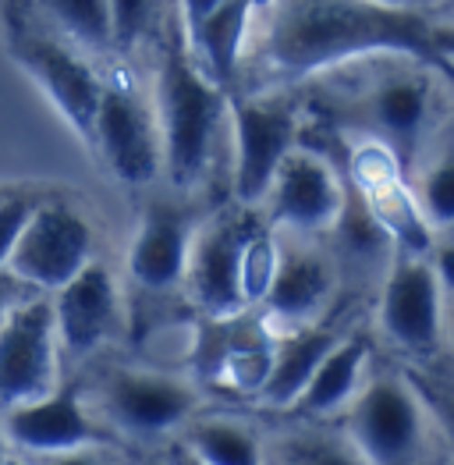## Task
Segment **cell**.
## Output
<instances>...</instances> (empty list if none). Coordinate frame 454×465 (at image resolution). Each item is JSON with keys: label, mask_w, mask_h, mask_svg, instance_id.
Returning a JSON list of instances; mask_svg holds the SVG:
<instances>
[{"label": "cell", "mask_w": 454, "mask_h": 465, "mask_svg": "<svg viewBox=\"0 0 454 465\" xmlns=\"http://www.w3.org/2000/svg\"><path fill=\"white\" fill-rule=\"evenodd\" d=\"M111 7V46L117 50H135L146 39H156L167 15L171 0H107Z\"/></svg>", "instance_id": "25"}, {"label": "cell", "mask_w": 454, "mask_h": 465, "mask_svg": "<svg viewBox=\"0 0 454 465\" xmlns=\"http://www.w3.org/2000/svg\"><path fill=\"white\" fill-rule=\"evenodd\" d=\"M7 50L15 64L29 75V82L50 100V107L64 117V124L89 150L104 96V75L89 64L82 46L50 29L46 22H36L22 11H7Z\"/></svg>", "instance_id": "4"}, {"label": "cell", "mask_w": 454, "mask_h": 465, "mask_svg": "<svg viewBox=\"0 0 454 465\" xmlns=\"http://www.w3.org/2000/svg\"><path fill=\"white\" fill-rule=\"evenodd\" d=\"M36 206L39 199L29 193H15L0 199V271H7V260H11V252H15V245H18Z\"/></svg>", "instance_id": "28"}, {"label": "cell", "mask_w": 454, "mask_h": 465, "mask_svg": "<svg viewBox=\"0 0 454 465\" xmlns=\"http://www.w3.org/2000/svg\"><path fill=\"white\" fill-rule=\"evenodd\" d=\"M221 4H224V0H174V11H178V18H182V25H185V36L195 33Z\"/></svg>", "instance_id": "29"}, {"label": "cell", "mask_w": 454, "mask_h": 465, "mask_svg": "<svg viewBox=\"0 0 454 465\" xmlns=\"http://www.w3.org/2000/svg\"><path fill=\"white\" fill-rule=\"evenodd\" d=\"M245 210L221 213L217 221L199 224V232L192 238L182 284L189 288L192 302L202 312H210L213 320H238V312L249 310L242 299V252L256 224Z\"/></svg>", "instance_id": "13"}, {"label": "cell", "mask_w": 454, "mask_h": 465, "mask_svg": "<svg viewBox=\"0 0 454 465\" xmlns=\"http://www.w3.org/2000/svg\"><path fill=\"white\" fill-rule=\"evenodd\" d=\"M43 22L82 50H111V7L107 0H33Z\"/></svg>", "instance_id": "23"}, {"label": "cell", "mask_w": 454, "mask_h": 465, "mask_svg": "<svg viewBox=\"0 0 454 465\" xmlns=\"http://www.w3.org/2000/svg\"><path fill=\"white\" fill-rule=\"evenodd\" d=\"M167 459H171V462H174V465H202V462H195V459H189V455H185L182 448H174V451H171Z\"/></svg>", "instance_id": "36"}, {"label": "cell", "mask_w": 454, "mask_h": 465, "mask_svg": "<svg viewBox=\"0 0 454 465\" xmlns=\"http://www.w3.org/2000/svg\"><path fill=\"white\" fill-rule=\"evenodd\" d=\"M85 405L111 433L150 444L189 423L199 409V394L174 373L107 366L89 384Z\"/></svg>", "instance_id": "5"}, {"label": "cell", "mask_w": 454, "mask_h": 465, "mask_svg": "<svg viewBox=\"0 0 454 465\" xmlns=\"http://www.w3.org/2000/svg\"><path fill=\"white\" fill-rule=\"evenodd\" d=\"M0 430L22 455H64L114 440L111 430L89 412L78 384H57L36 401L7 409L0 416Z\"/></svg>", "instance_id": "14"}, {"label": "cell", "mask_w": 454, "mask_h": 465, "mask_svg": "<svg viewBox=\"0 0 454 465\" xmlns=\"http://www.w3.org/2000/svg\"><path fill=\"white\" fill-rule=\"evenodd\" d=\"M231 150H234V199L242 206H260L284 156L299 146V107L281 93H245L231 96Z\"/></svg>", "instance_id": "8"}, {"label": "cell", "mask_w": 454, "mask_h": 465, "mask_svg": "<svg viewBox=\"0 0 454 465\" xmlns=\"http://www.w3.org/2000/svg\"><path fill=\"white\" fill-rule=\"evenodd\" d=\"M199 217L185 203L153 199L143 206L128 245V273L143 292H171L182 284Z\"/></svg>", "instance_id": "16"}, {"label": "cell", "mask_w": 454, "mask_h": 465, "mask_svg": "<svg viewBox=\"0 0 454 465\" xmlns=\"http://www.w3.org/2000/svg\"><path fill=\"white\" fill-rule=\"evenodd\" d=\"M93 245H96L93 224L78 206L64 199H39L7 260V271L25 288L54 295L82 267L93 263Z\"/></svg>", "instance_id": "10"}, {"label": "cell", "mask_w": 454, "mask_h": 465, "mask_svg": "<svg viewBox=\"0 0 454 465\" xmlns=\"http://www.w3.org/2000/svg\"><path fill=\"white\" fill-rule=\"evenodd\" d=\"M380 4H390V7H412V11H429L433 0H380Z\"/></svg>", "instance_id": "34"}, {"label": "cell", "mask_w": 454, "mask_h": 465, "mask_svg": "<svg viewBox=\"0 0 454 465\" xmlns=\"http://www.w3.org/2000/svg\"><path fill=\"white\" fill-rule=\"evenodd\" d=\"M7 465H33V462H29L25 455H11V459H7Z\"/></svg>", "instance_id": "38"}, {"label": "cell", "mask_w": 454, "mask_h": 465, "mask_svg": "<svg viewBox=\"0 0 454 465\" xmlns=\"http://www.w3.org/2000/svg\"><path fill=\"white\" fill-rule=\"evenodd\" d=\"M57 355L50 295H25L0 327V416L57 388Z\"/></svg>", "instance_id": "11"}, {"label": "cell", "mask_w": 454, "mask_h": 465, "mask_svg": "<svg viewBox=\"0 0 454 465\" xmlns=\"http://www.w3.org/2000/svg\"><path fill=\"white\" fill-rule=\"evenodd\" d=\"M433 111L437 75L416 61H398L383 72H373L355 89V96H340L334 104L338 124L355 128V135L380 146L405 182L419 171Z\"/></svg>", "instance_id": "3"}, {"label": "cell", "mask_w": 454, "mask_h": 465, "mask_svg": "<svg viewBox=\"0 0 454 465\" xmlns=\"http://www.w3.org/2000/svg\"><path fill=\"white\" fill-rule=\"evenodd\" d=\"M344 338L338 323H309L299 331L281 334V341L270 349V366L256 401L263 409H291L299 401V394L305 391V384L312 381V373L320 370V362L327 359V351Z\"/></svg>", "instance_id": "18"}, {"label": "cell", "mask_w": 454, "mask_h": 465, "mask_svg": "<svg viewBox=\"0 0 454 465\" xmlns=\"http://www.w3.org/2000/svg\"><path fill=\"white\" fill-rule=\"evenodd\" d=\"M334 284H338V263H331V256L309 245L284 242L273 281L260 302L266 310V327L273 323L281 327V334H288L309 323H320L331 306Z\"/></svg>", "instance_id": "17"}, {"label": "cell", "mask_w": 454, "mask_h": 465, "mask_svg": "<svg viewBox=\"0 0 454 465\" xmlns=\"http://www.w3.org/2000/svg\"><path fill=\"white\" fill-rule=\"evenodd\" d=\"M340 430L366 465H419L429 440V420L401 370L366 373Z\"/></svg>", "instance_id": "6"}, {"label": "cell", "mask_w": 454, "mask_h": 465, "mask_svg": "<svg viewBox=\"0 0 454 465\" xmlns=\"http://www.w3.org/2000/svg\"><path fill=\"white\" fill-rule=\"evenodd\" d=\"M25 284L15 277L11 271H0V327H4V320L11 316V310L25 299V292H22Z\"/></svg>", "instance_id": "30"}, {"label": "cell", "mask_w": 454, "mask_h": 465, "mask_svg": "<svg viewBox=\"0 0 454 465\" xmlns=\"http://www.w3.org/2000/svg\"><path fill=\"white\" fill-rule=\"evenodd\" d=\"M33 465H107L96 448H85V451H64V455H25Z\"/></svg>", "instance_id": "31"}, {"label": "cell", "mask_w": 454, "mask_h": 465, "mask_svg": "<svg viewBox=\"0 0 454 465\" xmlns=\"http://www.w3.org/2000/svg\"><path fill=\"white\" fill-rule=\"evenodd\" d=\"M433 267H437V277H440L444 295L451 299L454 295V245H444V249L433 256Z\"/></svg>", "instance_id": "32"}, {"label": "cell", "mask_w": 454, "mask_h": 465, "mask_svg": "<svg viewBox=\"0 0 454 465\" xmlns=\"http://www.w3.org/2000/svg\"><path fill=\"white\" fill-rule=\"evenodd\" d=\"M54 323H57V345L68 359H93L121 334V292L111 267L104 260H93L82 271L50 295Z\"/></svg>", "instance_id": "15"}, {"label": "cell", "mask_w": 454, "mask_h": 465, "mask_svg": "<svg viewBox=\"0 0 454 465\" xmlns=\"http://www.w3.org/2000/svg\"><path fill=\"white\" fill-rule=\"evenodd\" d=\"M11 459V451H7V437H4V430H0V465H7Z\"/></svg>", "instance_id": "37"}, {"label": "cell", "mask_w": 454, "mask_h": 465, "mask_svg": "<svg viewBox=\"0 0 454 465\" xmlns=\"http://www.w3.org/2000/svg\"><path fill=\"white\" fill-rule=\"evenodd\" d=\"M266 465H366L355 444L344 437V430H327L320 423L277 430L263 437Z\"/></svg>", "instance_id": "22"}, {"label": "cell", "mask_w": 454, "mask_h": 465, "mask_svg": "<svg viewBox=\"0 0 454 465\" xmlns=\"http://www.w3.org/2000/svg\"><path fill=\"white\" fill-rule=\"evenodd\" d=\"M277 260H281V242L263 228H256L245 252H242V299H245V306L263 302L273 271H277Z\"/></svg>", "instance_id": "27"}, {"label": "cell", "mask_w": 454, "mask_h": 465, "mask_svg": "<svg viewBox=\"0 0 454 465\" xmlns=\"http://www.w3.org/2000/svg\"><path fill=\"white\" fill-rule=\"evenodd\" d=\"M444 310L448 295L440 288L433 256L394 252L380 277L383 338L412 362H426L437 355V345L444 338Z\"/></svg>", "instance_id": "9"}, {"label": "cell", "mask_w": 454, "mask_h": 465, "mask_svg": "<svg viewBox=\"0 0 454 465\" xmlns=\"http://www.w3.org/2000/svg\"><path fill=\"white\" fill-rule=\"evenodd\" d=\"M401 373H405V381L416 391L429 427L437 430L440 448L454 459V370L437 366V355H433L426 362L401 366Z\"/></svg>", "instance_id": "24"}, {"label": "cell", "mask_w": 454, "mask_h": 465, "mask_svg": "<svg viewBox=\"0 0 454 465\" xmlns=\"http://www.w3.org/2000/svg\"><path fill=\"white\" fill-rule=\"evenodd\" d=\"M419 465H454V459L440 448V440H437V437H429V440H426V448H422Z\"/></svg>", "instance_id": "33"}, {"label": "cell", "mask_w": 454, "mask_h": 465, "mask_svg": "<svg viewBox=\"0 0 454 465\" xmlns=\"http://www.w3.org/2000/svg\"><path fill=\"white\" fill-rule=\"evenodd\" d=\"M260 4L263 0H224L195 33L185 36L195 64L213 78L224 93H231V96L238 89V72H242L245 43H249L252 18H256Z\"/></svg>", "instance_id": "20"}, {"label": "cell", "mask_w": 454, "mask_h": 465, "mask_svg": "<svg viewBox=\"0 0 454 465\" xmlns=\"http://www.w3.org/2000/svg\"><path fill=\"white\" fill-rule=\"evenodd\" d=\"M143 465H174L171 459H150V462H143Z\"/></svg>", "instance_id": "39"}, {"label": "cell", "mask_w": 454, "mask_h": 465, "mask_svg": "<svg viewBox=\"0 0 454 465\" xmlns=\"http://www.w3.org/2000/svg\"><path fill=\"white\" fill-rule=\"evenodd\" d=\"M89 153L124 189H150L163 174L153 96L128 72H114L104 78V96L93 124Z\"/></svg>", "instance_id": "7"}, {"label": "cell", "mask_w": 454, "mask_h": 465, "mask_svg": "<svg viewBox=\"0 0 454 465\" xmlns=\"http://www.w3.org/2000/svg\"><path fill=\"white\" fill-rule=\"evenodd\" d=\"M178 437H182L178 448L202 465H266L260 430L227 416H210V420L192 416Z\"/></svg>", "instance_id": "21"}, {"label": "cell", "mask_w": 454, "mask_h": 465, "mask_svg": "<svg viewBox=\"0 0 454 465\" xmlns=\"http://www.w3.org/2000/svg\"><path fill=\"white\" fill-rule=\"evenodd\" d=\"M263 203L270 221L288 234H331L344 206V178L327 153L295 146L277 167Z\"/></svg>", "instance_id": "12"}, {"label": "cell", "mask_w": 454, "mask_h": 465, "mask_svg": "<svg viewBox=\"0 0 454 465\" xmlns=\"http://www.w3.org/2000/svg\"><path fill=\"white\" fill-rule=\"evenodd\" d=\"M444 331L451 334V345H454V295L448 299V310H444Z\"/></svg>", "instance_id": "35"}, {"label": "cell", "mask_w": 454, "mask_h": 465, "mask_svg": "<svg viewBox=\"0 0 454 465\" xmlns=\"http://www.w3.org/2000/svg\"><path fill=\"white\" fill-rule=\"evenodd\" d=\"M370 355H373V341L362 331L344 334L338 345L327 351V359L320 362V370L312 373V381L305 384L299 401L288 412L302 416L309 423H323V420L344 412L370 373Z\"/></svg>", "instance_id": "19"}, {"label": "cell", "mask_w": 454, "mask_h": 465, "mask_svg": "<svg viewBox=\"0 0 454 465\" xmlns=\"http://www.w3.org/2000/svg\"><path fill=\"white\" fill-rule=\"evenodd\" d=\"M380 57L416 61L454 89V29L429 11L380 0H263L238 85L277 93Z\"/></svg>", "instance_id": "1"}, {"label": "cell", "mask_w": 454, "mask_h": 465, "mask_svg": "<svg viewBox=\"0 0 454 465\" xmlns=\"http://www.w3.org/2000/svg\"><path fill=\"white\" fill-rule=\"evenodd\" d=\"M416 203L429 228H454V150L416 171Z\"/></svg>", "instance_id": "26"}, {"label": "cell", "mask_w": 454, "mask_h": 465, "mask_svg": "<svg viewBox=\"0 0 454 465\" xmlns=\"http://www.w3.org/2000/svg\"><path fill=\"white\" fill-rule=\"evenodd\" d=\"M231 93L206 75L185 43V25L171 7L156 39L153 111L160 124L163 174L174 189H192L210 171L213 150L227 124Z\"/></svg>", "instance_id": "2"}]
</instances>
